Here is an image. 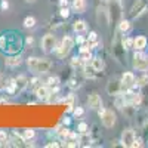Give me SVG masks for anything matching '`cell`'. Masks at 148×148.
<instances>
[{"label":"cell","mask_w":148,"mask_h":148,"mask_svg":"<svg viewBox=\"0 0 148 148\" xmlns=\"http://www.w3.org/2000/svg\"><path fill=\"white\" fill-rule=\"evenodd\" d=\"M59 15H61V18L67 19V18L70 16V9H68V6H65V8H59Z\"/></svg>","instance_id":"32"},{"label":"cell","mask_w":148,"mask_h":148,"mask_svg":"<svg viewBox=\"0 0 148 148\" xmlns=\"http://www.w3.org/2000/svg\"><path fill=\"white\" fill-rule=\"evenodd\" d=\"M5 64H6L8 67H10V68H15V67H18V65L22 64V58H21V55H18V53L9 55V56L5 58Z\"/></svg>","instance_id":"14"},{"label":"cell","mask_w":148,"mask_h":148,"mask_svg":"<svg viewBox=\"0 0 148 148\" xmlns=\"http://www.w3.org/2000/svg\"><path fill=\"white\" fill-rule=\"evenodd\" d=\"M64 142V145L65 147H79L80 144H79V135H76V133H73L71 132V135L65 139V141H62Z\"/></svg>","instance_id":"20"},{"label":"cell","mask_w":148,"mask_h":148,"mask_svg":"<svg viewBox=\"0 0 148 148\" xmlns=\"http://www.w3.org/2000/svg\"><path fill=\"white\" fill-rule=\"evenodd\" d=\"M27 67L30 71L36 73V74H46L51 71L52 68V62L47 58H39V56H30L27 58Z\"/></svg>","instance_id":"1"},{"label":"cell","mask_w":148,"mask_h":148,"mask_svg":"<svg viewBox=\"0 0 148 148\" xmlns=\"http://www.w3.org/2000/svg\"><path fill=\"white\" fill-rule=\"evenodd\" d=\"M147 10H148V0H136V2L133 3V6L130 8L129 15L132 18H138L142 14H145Z\"/></svg>","instance_id":"6"},{"label":"cell","mask_w":148,"mask_h":148,"mask_svg":"<svg viewBox=\"0 0 148 148\" xmlns=\"http://www.w3.org/2000/svg\"><path fill=\"white\" fill-rule=\"evenodd\" d=\"M120 82H121V84H123V89H125V90L132 89L133 86L136 84V79H135L133 73H130V71H127V73L123 74L121 79H120Z\"/></svg>","instance_id":"9"},{"label":"cell","mask_w":148,"mask_h":148,"mask_svg":"<svg viewBox=\"0 0 148 148\" xmlns=\"http://www.w3.org/2000/svg\"><path fill=\"white\" fill-rule=\"evenodd\" d=\"M25 43H27V45H30V46H31V45H33V43H34V40H33V37H27V40H25Z\"/></svg>","instance_id":"41"},{"label":"cell","mask_w":148,"mask_h":148,"mask_svg":"<svg viewBox=\"0 0 148 148\" xmlns=\"http://www.w3.org/2000/svg\"><path fill=\"white\" fill-rule=\"evenodd\" d=\"M89 64H90V67L93 68L95 73H101V71L104 70V61H102L101 56H93V58L90 59Z\"/></svg>","instance_id":"16"},{"label":"cell","mask_w":148,"mask_h":148,"mask_svg":"<svg viewBox=\"0 0 148 148\" xmlns=\"http://www.w3.org/2000/svg\"><path fill=\"white\" fill-rule=\"evenodd\" d=\"M52 147H59L58 142H51V144H46V148H52Z\"/></svg>","instance_id":"40"},{"label":"cell","mask_w":148,"mask_h":148,"mask_svg":"<svg viewBox=\"0 0 148 148\" xmlns=\"http://www.w3.org/2000/svg\"><path fill=\"white\" fill-rule=\"evenodd\" d=\"M83 114H84V110L82 107H74V110H73V116L74 117H82Z\"/></svg>","instance_id":"33"},{"label":"cell","mask_w":148,"mask_h":148,"mask_svg":"<svg viewBox=\"0 0 148 148\" xmlns=\"http://www.w3.org/2000/svg\"><path fill=\"white\" fill-rule=\"evenodd\" d=\"M98 113H99V120L102 123V126L110 129V127H113L116 125V121H117V116L113 110H110V108H101V110H98Z\"/></svg>","instance_id":"3"},{"label":"cell","mask_w":148,"mask_h":148,"mask_svg":"<svg viewBox=\"0 0 148 148\" xmlns=\"http://www.w3.org/2000/svg\"><path fill=\"white\" fill-rule=\"evenodd\" d=\"M135 141H136V135H135V132H133L132 129H126V130H123L121 138H120V144H121L123 147L130 148V147H133Z\"/></svg>","instance_id":"7"},{"label":"cell","mask_w":148,"mask_h":148,"mask_svg":"<svg viewBox=\"0 0 148 148\" xmlns=\"http://www.w3.org/2000/svg\"><path fill=\"white\" fill-rule=\"evenodd\" d=\"M34 93H36V96L39 98L40 101H49V99H51V96H52L51 88H49L47 84H40L39 88L34 90Z\"/></svg>","instance_id":"8"},{"label":"cell","mask_w":148,"mask_h":148,"mask_svg":"<svg viewBox=\"0 0 148 148\" xmlns=\"http://www.w3.org/2000/svg\"><path fill=\"white\" fill-rule=\"evenodd\" d=\"M147 43H148V40H147L145 36H138L133 39V47L136 49V51H144L147 47Z\"/></svg>","instance_id":"17"},{"label":"cell","mask_w":148,"mask_h":148,"mask_svg":"<svg viewBox=\"0 0 148 148\" xmlns=\"http://www.w3.org/2000/svg\"><path fill=\"white\" fill-rule=\"evenodd\" d=\"M88 105H89V108H92V110H95V111L101 110V108H102V99H101V96L98 95L96 92L90 93V95L88 96Z\"/></svg>","instance_id":"10"},{"label":"cell","mask_w":148,"mask_h":148,"mask_svg":"<svg viewBox=\"0 0 148 148\" xmlns=\"http://www.w3.org/2000/svg\"><path fill=\"white\" fill-rule=\"evenodd\" d=\"M47 86H49V88H59V83H61V80H59V77H56V76H51V77H49L47 79Z\"/></svg>","instance_id":"26"},{"label":"cell","mask_w":148,"mask_h":148,"mask_svg":"<svg viewBox=\"0 0 148 148\" xmlns=\"http://www.w3.org/2000/svg\"><path fill=\"white\" fill-rule=\"evenodd\" d=\"M74 40H76V43H79V45H83L86 42V39H84V37H82V36H79L77 39H74Z\"/></svg>","instance_id":"38"},{"label":"cell","mask_w":148,"mask_h":148,"mask_svg":"<svg viewBox=\"0 0 148 148\" xmlns=\"http://www.w3.org/2000/svg\"><path fill=\"white\" fill-rule=\"evenodd\" d=\"M22 24H24V27H25V28H34L36 27V18L34 16H25Z\"/></svg>","instance_id":"27"},{"label":"cell","mask_w":148,"mask_h":148,"mask_svg":"<svg viewBox=\"0 0 148 148\" xmlns=\"http://www.w3.org/2000/svg\"><path fill=\"white\" fill-rule=\"evenodd\" d=\"M110 9L107 6H99L96 10V19L99 24H108L110 22Z\"/></svg>","instance_id":"12"},{"label":"cell","mask_w":148,"mask_h":148,"mask_svg":"<svg viewBox=\"0 0 148 148\" xmlns=\"http://www.w3.org/2000/svg\"><path fill=\"white\" fill-rule=\"evenodd\" d=\"M79 58L83 64H89L90 62V59L93 58L92 55V49H80V52H79Z\"/></svg>","instance_id":"18"},{"label":"cell","mask_w":148,"mask_h":148,"mask_svg":"<svg viewBox=\"0 0 148 148\" xmlns=\"http://www.w3.org/2000/svg\"><path fill=\"white\" fill-rule=\"evenodd\" d=\"M73 9L77 12V14H83L86 10V2L84 0H74L73 2Z\"/></svg>","instance_id":"22"},{"label":"cell","mask_w":148,"mask_h":148,"mask_svg":"<svg viewBox=\"0 0 148 148\" xmlns=\"http://www.w3.org/2000/svg\"><path fill=\"white\" fill-rule=\"evenodd\" d=\"M74 45H76V40H74L71 36H64L62 40H61V43L56 45V49H55L56 56L61 58V59H62V58H67V56L70 55V52L73 51Z\"/></svg>","instance_id":"2"},{"label":"cell","mask_w":148,"mask_h":148,"mask_svg":"<svg viewBox=\"0 0 148 148\" xmlns=\"http://www.w3.org/2000/svg\"><path fill=\"white\" fill-rule=\"evenodd\" d=\"M56 37L52 34V33H47L43 36L42 39V49L45 53H52L55 49H56Z\"/></svg>","instance_id":"4"},{"label":"cell","mask_w":148,"mask_h":148,"mask_svg":"<svg viewBox=\"0 0 148 148\" xmlns=\"http://www.w3.org/2000/svg\"><path fill=\"white\" fill-rule=\"evenodd\" d=\"M73 30L76 33H84L86 30H88V22H86L84 19H76L73 22Z\"/></svg>","instance_id":"19"},{"label":"cell","mask_w":148,"mask_h":148,"mask_svg":"<svg viewBox=\"0 0 148 148\" xmlns=\"http://www.w3.org/2000/svg\"><path fill=\"white\" fill-rule=\"evenodd\" d=\"M34 136H36V130L34 129H24L22 130V138L25 139V141L34 139Z\"/></svg>","instance_id":"28"},{"label":"cell","mask_w":148,"mask_h":148,"mask_svg":"<svg viewBox=\"0 0 148 148\" xmlns=\"http://www.w3.org/2000/svg\"><path fill=\"white\" fill-rule=\"evenodd\" d=\"M86 42H89V45L92 46V49L95 46H99V42H98V33L96 31H90L89 36H88V39H86Z\"/></svg>","instance_id":"24"},{"label":"cell","mask_w":148,"mask_h":148,"mask_svg":"<svg viewBox=\"0 0 148 148\" xmlns=\"http://www.w3.org/2000/svg\"><path fill=\"white\" fill-rule=\"evenodd\" d=\"M138 84H141V86L148 84V76H142V77H139V79H138Z\"/></svg>","instance_id":"35"},{"label":"cell","mask_w":148,"mask_h":148,"mask_svg":"<svg viewBox=\"0 0 148 148\" xmlns=\"http://www.w3.org/2000/svg\"><path fill=\"white\" fill-rule=\"evenodd\" d=\"M68 6V0H59V8H65Z\"/></svg>","instance_id":"39"},{"label":"cell","mask_w":148,"mask_h":148,"mask_svg":"<svg viewBox=\"0 0 148 148\" xmlns=\"http://www.w3.org/2000/svg\"><path fill=\"white\" fill-rule=\"evenodd\" d=\"M123 90V84H121V82L120 80H111L110 83H108V86H107V92L111 95V96H117V95H120Z\"/></svg>","instance_id":"11"},{"label":"cell","mask_w":148,"mask_h":148,"mask_svg":"<svg viewBox=\"0 0 148 148\" xmlns=\"http://www.w3.org/2000/svg\"><path fill=\"white\" fill-rule=\"evenodd\" d=\"M133 68H136L138 71H147L148 70V56L144 55L141 51H138L133 55V61H132Z\"/></svg>","instance_id":"5"},{"label":"cell","mask_w":148,"mask_h":148,"mask_svg":"<svg viewBox=\"0 0 148 148\" xmlns=\"http://www.w3.org/2000/svg\"><path fill=\"white\" fill-rule=\"evenodd\" d=\"M10 145V139L5 130H0V147H8Z\"/></svg>","instance_id":"25"},{"label":"cell","mask_w":148,"mask_h":148,"mask_svg":"<svg viewBox=\"0 0 148 148\" xmlns=\"http://www.w3.org/2000/svg\"><path fill=\"white\" fill-rule=\"evenodd\" d=\"M56 102L65 104V105H67V111L70 113V111H73L74 107H76V98H74V95H68V96H65V98H61V99H58Z\"/></svg>","instance_id":"15"},{"label":"cell","mask_w":148,"mask_h":148,"mask_svg":"<svg viewBox=\"0 0 148 148\" xmlns=\"http://www.w3.org/2000/svg\"><path fill=\"white\" fill-rule=\"evenodd\" d=\"M40 84H42V80H40L39 77H34V79H31V80H30V83H28V88H31L33 90H36V89L39 88Z\"/></svg>","instance_id":"30"},{"label":"cell","mask_w":148,"mask_h":148,"mask_svg":"<svg viewBox=\"0 0 148 148\" xmlns=\"http://www.w3.org/2000/svg\"><path fill=\"white\" fill-rule=\"evenodd\" d=\"M83 62H82V61H80V58L79 56H74L73 59H71V65L74 67V68H76V67H80Z\"/></svg>","instance_id":"34"},{"label":"cell","mask_w":148,"mask_h":148,"mask_svg":"<svg viewBox=\"0 0 148 148\" xmlns=\"http://www.w3.org/2000/svg\"><path fill=\"white\" fill-rule=\"evenodd\" d=\"M77 130H79V133L89 132V125H88V123H84V121H82V123H79V125H77Z\"/></svg>","instance_id":"31"},{"label":"cell","mask_w":148,"mask_h":148,"mask_svg":"<svg viewBox=\"0 0 148 148\" xmlns=\"http://www.w3.org/2000/svg\"><path fill=\"white\" fill-rule=\"evenodd\" d=\"M56 133H58V138H59V141H65L70 135H71V130L68 129V127H62L61 126L58 130H56Z\"/></svg>","instance_id":"23"},{"label":"cell","mask_w":148,"mask_h":148,"mask_svg":"<svg viewBox=\"0 0 148 148\" xmlns=\"http://www.w3.org/2000/svg\"><path fill=\"white\" fill-rule=\"evenodd\" d=\"M130 27H132V24H130V21H127V19H121V21L117 24V30H119V33H121V34L127 33V31L130 30Z\"/></svg>","instance_id":"21"},{"label":"cell","mask_w":148,"mask_h":148,"mask_svg":"<svg viewBox=\"0 0 148 148\" xmlns=\"http://www.w3.org/2000/svg\"><path fill=\"white\" fill-rule=\"evenodd\" d=\"M25 2H27V3H34L36 0H25Z\"/></svg>","instance_id":"42"},{"label":"cell","mask_w":148,"mask_h":148,"mask_svg":"<svg viewBox=\"0 0 148 148\" xmlns=\"http://www.w3.org/2000/svg\"><path fill=\"white\" fill-rule=\"evenodd\" d=\"M0 8H2V10H8V9H9V2H8V0H2Z\"/></svg>","instance_id":"36"},{"label":"cell","mask_w":148,"mask_h":148,"mask_svg":"<svg viewBox=\"0 0 148 148\" xmlns=\"http://www.w3.org/2000/svg\"><path fill=\"white\" fill-rule=\"evenodd\" d=\"M5 86H6V79H3L2 73H0V89H3V90H5Z\"/></svg>","instance_id":"37"},{"label":"cell","mask_w":148,"mask_h":148,"mask_svg":"<svg viewBox=\"0 0 148 148\" xmlns=\"http://www.w3.org/2000/svg\"><path fill=\"white\" fill-rule=\"evenodd\" d=\"M15 83H16V95H21L24 90L28 88V79L25 76H18L15 77Z\"/></svg>","instance_id":"13"},{"label":"cell","mask_w":148,"mask_h":148,"mask_svg":"<svg viewBox=\"0 0 148 148\" xmlns=\"http://www.w3.org/2000/svg\"><path fill=\"white\" fill-rule=\"evenodd\" d=\"M121 46H123L125 51H127V49L133 47V40L130 39V37H123L121 39Z\"/></svg>","instance_id":"29"}]
</instances>
